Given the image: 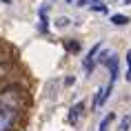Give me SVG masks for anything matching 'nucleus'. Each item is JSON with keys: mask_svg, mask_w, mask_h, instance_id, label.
I'll use <instances>...</instances> for the list:
<instances>
[{"mask_svg": "<svg viewBox=\"0 0 131 131\" xmlns=\"http://www.w3.org/2000/svg\"><path fill=\"white\" fill-rule=\"evenodd\" d=\"M14 120H16V109H11L7 104H0V131H9Z\"/></svg>", "mask_w": 131, "mask_h": 131, "instance_id": "obj_1", "label": "nucleus"}, {"mask_svg": "<svg viewBox=\"0 0 131 131\" xmlns=\"http://www.w3.org/2000/svg\"><path fill=\"white\" fill-rule=\"evenodd\" d=\"M100 49H102V42H98L96 47L87 53V58H84V62H82V67H84V71H87V73H91V71H93V67H96V56H98V51H100Z\"/></svg>", "mask_w": 131, "mask_h": 131, "instance_id": "obj_2", "label": "nucleus"}, {"mask_svg": "<svg viewBox=\"0 0 131 131\" xmlns=\"http://www.w3.org/2000/svg\"><path fill=\"white\" fill-rule=\"evenodd\" d=\"M82 111H84V102L80 100V102H76V104L69 109V116H67L69 124H78V120H80V116H82Z\"/></svg>", "mask_w": 131, "mask_h": 131, "instance_id": "obj_3", "label": "nucleus"}, {"mask_svg": "<svg viewBox=\"0 0 131 131\" xmlns=\"http://www.w3.org/2000/svg\"><path fill=\"white\" fill-rule=\"evenodd\" d=\"M113 120H116V116H113V113L104 116L102 122H100V127H98V131H109V127H111V122H113Z\"/></svg>", "mask_w": 131, "mask_h": 131, "instance_id": "obj_4", "label": "nucleus"}, {"mask_svg": "<svg viewBox=\"0 0 131 131\" xmlns=\"http://www.w3.org/2000/svg\"><path fill=\"white\" fill-rule=\"evenodd\" d=\"M111 22H113L116 27H122V25H127V22H129V18H127V16H122V14H113V16H111Z\"/></svg>", "mask_w": 131, "mask_h": 131, "instance_id": "obj_5", "label": "nucleus"}, {"mask_svg": "<svg viewBox=\"0 0 131 131\" xmlns=\"http://www.w3.org/2000/svg\"><path fill=\"white\" fill-rule=\"evenodd\" d=\"M129 127H131V116H124L118 124V131H129Z\"/></svg>", "mask_w": 131, "mask_h": 131, "instance_id": "obj_6", "label": "nucleus"}, {"mask_svg": "<svg viewBox=\"0 0 131 131\" xmlns=\"http://www.w3.org/2000/svg\"><path fill=\"white\" fill-rule=\"evenodd\" d=\"M69 25H71V20L67 18V16H60V18L56 20V27H58V29H67Z\"/></svg>", "mask_w": 131, "mask_h": 131, "instance_id": "obj_7", "label": "nucleus"}, {"mask_svg": "<svg viewBox=\"0 0 131 131\" xmlns=\"http://www.w3.org/2000/svg\"><path fill=\"white\" fill-rule=\"evenodd\" d=\"M124 78H127V82H131V51H127V73H124Z\"/></svg>", "mask_w": 131, "mask_h": 131, "instance_id": "obj_8", "label": "nucleus"}, {"mask_svg": "<svg viewBox=\"0 0 131 131\" xmlns=\"http://www.w3.org/2000/svg\"><path fill=\"white\" fill-rule=\"evenodd\" d=\"M67 49H69V51H78L80 45H78V42H67Z\"/></svg>", "mask_w": 131, "mask_h": 131, "instance_id": "obj_9", "label": "nucleus"}, {"mask_svg": "<svg viewBox=\"0 0 131 131\" xmlns=\"http://www.w3.org/2000/svg\"><path fill=\"white\" fill-rule=\"evenodd\" d=\"M87 2H89V0H78V5H80V7H84Z\"/></svg>", "mask_w": 131, "mask_h": 131, "instance_id": "obj_10", "label": "nucleus"}, {"mask_svg": "<svg viewBox=\"0 0 131 131\" xmlns=\"http://www.w3.org/2000/svg\"><path fill=\"white\" fill-rule=\"evenodd\" d=\"M118 5H127V2H131V0H116Z\"/></svg>", "mask_w": 131, "mask_h": 131, "instance_id": "obj_11", "label": "nucleus"}, {"mask_svg": "<svg viewBox=\"0 0 131 131\" xmlns=\"http://www.w3.org/2000/svg\"><path fill=\"white\" fill-rule=\"evenodd\" d=\"M0 2H5V5H9V2H11V0H0Z\"/></svg>", "mask_w": 131, "mask_h": 131, "instance_id": "obj_12", "label": "nucleus"}, {"mask_svg": "<svg viewBox=\"0 0 131 131\" xmlns=\"http://www.w3.org/2000/svg\"><path fill=\"white\" fill-rule=\"evenodd\" d=\"M67 2H71V0H67Z\"/></svg>", "mask_w": 131, "mask_h": 131, "instance_id": "obj_13", "label": "nucleus"}]
</instances>
